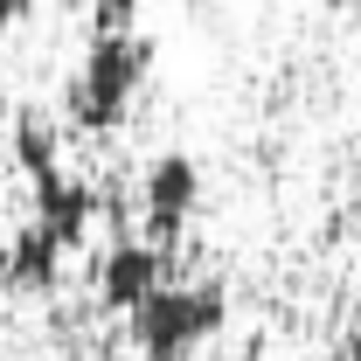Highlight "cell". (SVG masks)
Listing matches in <instances>:
<instances>
[{"instance_id":"cell-1","label":"cell","mask_w":361,"mask_h":361,"mask_svg":"<svg viewBox=\"0 0 361 361\" xmlns=\"http://www.w3.org/2000/svg\"><path fill=\"white\" fill-rule=\"evenodd\" d=\"M146 70H153V42L139 28L133 35H90L77 70H70V84H63V118L90 139L118 133L126 111H133V97H139V84H146Z\"/></svg>"},{"instance_id":"cell-2","label":"cell","mask_w":361,"mask_h":361,"mask_svg":"<svg viewBox=\"0 0 361 361\" xmlns=\"http://www.w3.org/2000/svg\"><path fill=\"white\" fill-rule=\"evenodd\" d=\"M223 319H229L223 285H209V278L202 285H160L133 313V341H139L146 361H188L202 341L223 334Z\"/></svg>"},{"instance_id":"cell-3","label":"cell","mask_w":361,"mask_h":361,"mask_svg":"<svg viewBox=\"0 0 361 361\" xmlns=\"http://www.w3.org/2000/svg\"><path fill=\"white\" fill-rule=\"evenodd\" d=\"M139 209H146V243L153 250L180 243L188 216L202 209V167H195V153H180V146L153 153L146 174H139Z\"/></svg>"},{"instance_id":"cell-4","label":"cell","mask_w":361,"mask_h":361,"mask_svg":"<svg viewBox=\"0 0 361 361\" xmlns=\"http://www.w3.org/2000/svg\"><path fill=\"white\" fill-rule=\"evenodd\" d=\"M160 285H167V250H153L146 236H118V243L97 257V306H104V313L133 319Z\"/></svg>"},{"instance_id":"cell-5","label":"cell","mask_w":361,"mask_h":361,"mask_svg":"<svg viewBox=\"0 0 361 361\" xmlns=\"http://www.w3.org/2000/svg\"><path fill=\"white\" fill-rule=\"evenodd\" d=\"M35 223L49 229V243L70 257V250H84L90 243V223H97V188L77 174H56L35 188Z\"/></svg>"},{"instance_id":"cell-6","label":"cell","mask_w":361,"mask_h":361,"mask_svg":"<svg viewBox=\"0 0 361 361\" xmlns=\"http://www.w3.org/2000/svg\"><path fill=\"white\" fill-rule=\"evenodd\" d=\"M7 278H14L21 292H56V285H63V250L49 243L42 223L14 229V243H7Z\"/></svg>"},{"instance_id":"cell-7","label":"cell","mask_w":361,"mask_h":361,"mask_svg":"<svg viewBox=\"0 0 361 361\" xmlns=\"http://www.w3.org/2000/svg\"><path fill=\"white\" fill-rule=\"evenodd\" d=\"M14 167L28 174V188H42V180L63 174V133L49 126L42 111H21L14 118Z\"/></svg>"},{"instance_id":"cell-8","label":"cell","mask_w":361,"mask_h":361,"mask_svg":"<svg viewBox=\"0 0 361 361\" xmlns=\"http://www.w3.org/2000/svg\"><path fill=\"white\" fill-rule=\"evenodd\" d=\"M139 28V0H97L90 7V35H133Z\"/></svg>"},{"instance_id":"cell-9","label":"cell","mask_w":361,"mask_h":361,"mask_svg":"<svg viewBox=\"0 0 361 361\" xmlns=\"http://www.w3.org/2000/svg\"><path fill=\"white\" fill-rule=\"evenodd\" d=\"M28 14H35V0H0V49H7V35H14Z\"/></svg>"}]
</instances>
